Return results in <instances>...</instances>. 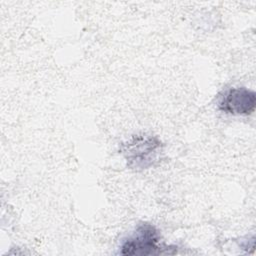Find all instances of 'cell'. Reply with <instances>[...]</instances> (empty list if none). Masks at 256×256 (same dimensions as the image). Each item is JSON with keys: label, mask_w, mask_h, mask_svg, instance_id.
<instances>
[{"label": "cell", "mask_w": 256, "mask_h": 256, "mask_svg": "<svg viewBox=\"0 0 256 256\" xmlns=\"http://www.w3.org/2000/svg\"><path fill=\"white\" fill-rule=\"evenodd\" d=\"M256 106V94L246 87L226 90L218 101L219 110L232 115H250Z\"/></svg>", "instance_id": "cell-3"}, {"label": "cell", "mask_w": 256, "mask_h": 256, "mask_svg": "<svg viewBox=\"0 0 256 256\" xmlns=\"http://www.w3.org/2000/svg\"><path fill=\"white\" fill-rule=\"evenodd\" d=\"M163 143L157 136L136 134L120 146V153L126 160L127 167L134 171L148 169L161 160Z\"/></svg>", "instance_id": "cell-1"}, {"label": "cell", "mask_w": 256, "mask_h": 256, "mask_svg": "<svg viewBox=\"0 0 256 256\" xmlns=\"http://www.w3.org/2000/svg\"><path fill=\"white\" fill-rule=\"evenodd\" d=\"M160 238L159 231L154 225L148 222H141L137 225L133 234L124 239L119 253L121 255L149 256L175 254L177 252L176 246L158 245Z\"/></svg>", "instance_id": "cell-2"}]
</instances>
